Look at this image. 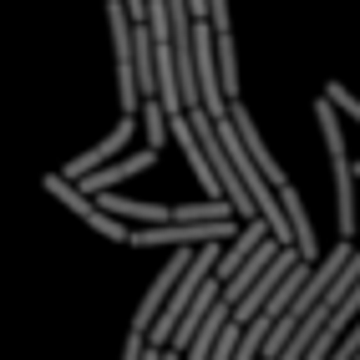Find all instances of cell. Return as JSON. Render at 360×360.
Wrapping results in <instances>:
<instances>
[{
    "label": "cell",
    "mask_w": 360,
    "mask_h": 360,
    "mask_svg": "<svg viewBox=\"0 0 360 360\" xmlns=\"http://www.w3.org/2000/svg\"><path fill=\"white\" fill-rule=\"evenodd\" d=\"M137 117H142V132H148V153H162L167 148V117H162V107L158 102H142Z\"/></svg>",
    "instance_id": "obj_12"
},
{
    "label": "cell",
    "mask_w": 360,
    "mask_h": 360,
    "mask_svg": "<svg viewBox=\"0 0 360 360\" xmlns=\"http://www.w3.org/2000/svg\"><path fill=\"white\" fill-rule=\"evenodd\" d=\"M41 188H46V193H51V198H56L66 213H77V219H82V224H91L102 238H112V244H127V238H132V229H127V224L107 219V213H102L97 203H91V198H82L77 188H71V183L61 178V173H46V178H41Z\"/></svg>",
    "instance_id": "obj_3"
},
{
    "label": "cell",
    "mask_w": 360,
    "mask_h": 360,
    "mask_svg": "<svg viewBox=\"0 0 360 360\" xmlns=\"http://www.w3.org/2000/svg\"><path fill=\"white\" fill-rule=\"evenodd\" d=\"M238 233V224L233 219H224V224H162V229H137L127 244H137V249H148V244H173V249H188V244H224V238H233Z\"/></svg>",
    "instance_id": "obj_4"
},
{
    "label": "cell",
    "mask_w": 360,
    "mask_h": 360,
    "mask_svg": "<svg viewBox=\"0 0 360 360\" xmlns=\"http://www.w3.org/2000/svg\"><path fill=\"white\" fill-rule=\"evenodd\" d=\"M325 102H330V107H345V112L355 117V122H360V102L350 97V91H345L340 82H330V86H325Z\"/></svg>",
    "instance_id": "obj_13"
},
{
    "label": "cell",
    "mask_w": 360,
    "mask_h": 360,
    "mask_svg": "<svg viewBox=\"0 0 360 360\" xmlns=\"http://www.w3.org/2000/svg\"><path fill=\"white\" fill-rule=\"evenodd\" d=\"M132 117H122V122H117L102 142H97V148H91V153H82V158H71L66 167H61V178L66 183H82V178H91V173H97V167H107V158H117V153H122L127 148V142H132Z\"/></svg>",
    "instance_id": "obj_7"
},
{
    "label": "cell",
    "mask_w": 360,
    "mask_h": 360,
    "mask_svg": "<svg viewBox=\"0 0 360 360\" xmlns=\"http://www.w3.org/2000/svg\"><path fill=\"white\" fill-rule=\"evenodd\" d=\"M295 264H300V254H295V249H279V254H274L269 264H264V274H259V279L249 284V295L233 304V315H229V320H233L238 330H244V325H254V320H259V309L269 304V295H274L279 284H284V274H290Z\"/></svg>",
    "instance_id": "obj_5"
},
{
    "label": "cell",
    "mask_w": 360,
    "mask_h": 360,
    "mask_svg": "<svg viewBox=\"0 0 360 360\" xmlns=\"http://www.w3.org/2000/svg\"><path fill=\"white\" fill-rule=\"evenodd\" d=\"M264 238H269V229H264L259 219H254V224H244V229L233 233V249H229V254H219V264H213V274H219V284H229V279L238 274V264H244V259H249V254H254V249L264 244Z\"/></svg>",
    "instance_id": "obj_10"
},
{
    "label": "cell",
    "mask_w": 360,
    "mask_h": 360,
    "mask_svg": "<svg viewBox=\"0 0 360 360\" xmlns=\"http://www.w3.org/2000/svg\"><path fill=\"white\" fill-rule=\"evenodd\" d=\"M350 254H355V244H335V254H325V259H320V269H309V279H304L300 290H295L290 309H284V315L274 320V330L264 335V345H259V360H279L284 340H290V335H295V325H300V320L309 315V309L320 304V295H325L330 284H335V274H340L345 264H350Z\"/></svg>",
    "instance_id": "obj_1"
},
{
    "label": "cell",
    "mask_w": 360,
    "mask_h": 360,
    "mask_svg": "<svg viewBox=\"0 0 360 360\" xmlns=\"http://www.w3.org/2000/svg\"><path fill=\"white\" fill-rule=\"evenodd\" d=\"M279 249H284V244H274V238H264V244H259V249H254V254H249L244 264H238V274H233V279L224 284V295H219V300L229 304V315H233V304L249 295V284H254V279L264 274V264H269V259H274Z\"/></svg>",
    "instance_id": "obj_9"
},
{
    "label": "cell",
    "mask_w": 360,
    "mask_h": 360,
    "mask_svg": "<svg viewBox=\"0 0 360 360\" xmlns=\"http://www.w3.org/2000/svg\"><path fill=\"white\" fill-rule=\"evenodd\" d=\"M107 219H137V224H153V229H162L167 224V208L162 203H137V198H117V193H102V198H91Z\"/></svg>",
    "instance_id": "obj_11"
},
{
    "label": "cell",
    "mask_w": 360,
    "mask_h": 360,
    "mask_svg": "<svg viewBox=\"0 0 360 360\" xmlns=\"http://www.w3.org/2000/svg\"><path fill=\"white\" fill-rule=\"evenodd\" d=\"M153 162H158V153H148V148H142V153H132V158H122V162H112V167H97L91 178L71 183V188H77L82 198H102V193H112V188L122 183V178H137V173H148Z\"/></svg>",
    "instance_id": "obj_8"
},
{
    "label": "cell",
    "mask_w": 360,
    "mask_h": 360,
    "mask_svg": "<svg viewBox=\"0 0 360 360\" xmlns=\"http://www.w3.org/2000/svg\"><path fill=\"white\" fill-rule=\"evenodd\" d=\"M315 117H320V132L330 142V167H335V208H340V244H350L355 233V183H350V153H345V132L335 122V107L330 102H315Z\"/></svg>",
    "instance_id": "obj_2"
},
{
    "label": "cell",
    "mask_w": 360,
    "mask_h": 360,
    "mask_svg": "<svg viewBox=\"0 0 360 360\" xmlns=\"http://www.w3.org/2000/svg\"><path fill=\"white\" fill-rule=\"evenodd\" d=\"M350 360H360V350H355V355H350Z\"/></svg>",
    "instance_id": "obj_15"
},
{
    "label": "cell",
    "mask_w": 360,
    "mask_h": 360,
    "mask_svg": "<svg viewBox=\"0 0 360 360\" xmlns=\"http://www.w3.org/2000/svg\"><path fill=\"white\" fill-rule=\"evenodd\" d=\"M188 259H193V249H173V259L162 264V274L153 279V290L142 295V304H137V315H132V335H142V340H148V330H153V320H158V309L167 304V295H173V284L183 279Z\"/></svg>",
    "instance_id": "obj_6"
},
{
    "label": "cell",
    "mask_w": 360,
    "mask_h": 360,
    "mask_svg": "<svg viewBox=\"0 0 360 360\" xmlns=\"http://www.w3.org/2000/svg\"><path fill=\"white\" fill-rule=\"evenodd\" d=\"M142 350H148V340H142V335H132V330H127V350H122V360H142Z\"/></svg>",
    "instance_id": "obj_14"
}]
</instances>
